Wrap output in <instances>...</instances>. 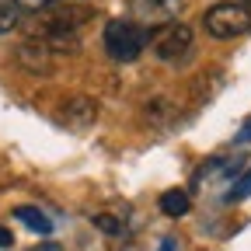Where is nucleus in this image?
I'll list each match as a JSON object with an SVG mask.
<instances>
[{"mask_svg":"<svg viewBox=\"0 0 251 251\" xmlns=\"http://www.w3.org/2000/svg\"><path fill=\"white\" fill-rule=\"evenodd\" d=\"M206 31L213 39H241L251 31V11L244 4H234V0H224V4H213L202 18Z\"/></svg>","mask_w":251,"mask_h":251,"instance_id":"obj_1","label":"nucleus"},{"mask_svg":"<svg viewBox=\"0 0 251 251\" xmlns=\"http://www.w3.org/2000/svg\"><path fill=\"white\" fill-rule=\"evenodd\" d=\"M143 46H147V31H143L140 25L122 21V18H115V21L105 25V49H108L112 59L133 63V59L143 52Z\"/></svg>","mask_w":251,"mask_h":251,"instance_id":"obj_2","label":"nucleus"},{"mask_svg":"<svg viewBox=\"0 0 251 251\" xmlns=\"http://www.w3.org/2000/svg\"><path fill=\"white\" fill-rule=\"evenodd\" d=\"M153 52L161 56L164 63H181L188 59V52H192V31H188V25H168L153 35Z\"/></svg>","mask_w":251,"mask_h":251,"instance_id":"obj_3","label":"nucleus"},{"mask_svg":"<svg viewBox=\"0 0 251 251\" xmlns=\"http://www.w3.org/2000/svg\"><path fill=\"white\" fill-rule=\"evenodd\" d=\"M94 119H98V101L87 98V94H77L59 108V122L70 126V129H87V126H94Z\"/></svg>","mask_w":251,"mask_h":251,"instance_id":"obj_4","label":"nucleus"},{"mask_svg":"<svg viewBox=\"0 0 251 251\" xmlns=\"http://www.w3.org/2000/svg\"><path fill=\"white\" fill-rule=\"evenodd\" d=\"M18 59H21V67H25L28 74H52V63H56L52 49H49L42 39L21 42V46H18Z\"/></svg>","mask_w":251,"mask_h":251,"instance_id":"obj_5","label":"nucleus"},{"mask_svg":"<svg viewBox=\"0 0 251 251\" xmlns=\"http://www.w3.org/2000/svg\"><path fill=\"white\" fill-rule=\"evenodd\" d=\"M14 216L21 220V224L28 227V230H35V234H49L52 230V224H49V216L42 213V209H35V206H21V209H14Z\"/></svg>","mask_w":251,"mask_h":251,"instance_id":"obj_6","label":"nucleus"},{"mask_svg":"<svg viewBox=\"0 0 251 251\" xmlns=\"http://www.w3.org/2000/svg\"><path fill=\"white\" fill-rule=\"evenodd\" d=\"M161 209H164V216H185L192 209V199H188V192H181V188H168L161 196Z\"/></svg>","mask_w":251,"mask_h":251,"instance_id":"obj_7","label":"nucleus"},{"mask_svg":"<svg viewBox=\"0 0 251 251\" xmlns=\"http://www.w3.org/2000/svg\"><path fill=\"white\" fill-rule=\"evenodd\" d=\"M18 21H21V7L14 4V0H0V35L14 31Z\"/></svg>","mask_w":251,"mask_h":251,"instance_id":"obj_8","label":"nucleus"},{"mask_svg":"<svg viewBox=\"0 0 251 251\" xmlns=\"http://www.w3.org/2000/svg\"><path fill=\"white\" fill-rule=\"evenodd\" d=\"M248 196H251V171L241 178V185L230 188V199H248Z\"/></svg>","mask_w":251,"mask_h":251,"instance_id":"obj_9","label":"nucleus"},{"mask_svg":"<svg viewBox=\"0 0 251 251\" xmlns=\"http://www.w3.org/2000/svg\"><path fill=\"white\" fill-rule=\"evenodd\" d=\"M18 7H28V11H46V7H56L59 0H14Z\"/></svg>","mask_w":251,"mask_h":251,"instance_id":"obj_10","label":"nucleus"},{"mask_svg":"<svg viewBox=\"0 0 251 251\" xmlns=\"http://www.w3.org/2000/svg\"><path fill=\"white\" fill-rule=\"evenodd\" d=\"M94 224H98L101 230H108V234H115V230H119V224H115L112 216H94Z\"/></svg>","mask_w":251,"mask_h":251,"instance_id":"obj_11","label":"nucleus"},{"mask_svg":"<svg viewBox=\"0 0 251 251\" xmlns=\"http://www.w3.org/2000/svg\"><path fill=\"white\" fill-rule=\"evenodd\" d=\"M140 4H143V7H175L178 0H140Z\"/></svg>","mask_w":251,"mask_h":251,"instance_id":"obj_12","label":"nucleus"},{"mask_svg":"<svg viewBox=\"0 0 251 251\" xmlns=\"http://www.w3.org/2000/svg\"><path fill=\"white\" fill-rule=\"evenodd\" d=\"M31 251H63L56 241H42V244H35V248H31Z\"/></svg>","mask_w":251,"mask_h":251,"instance_id":"obj_13","label":"nucleus"},{"mask_svg":"<svg viewBox=\"0 0 251 251\" xmlns=\"http://www.w3.org/2000/svg\"><path fill=\"white\" fill-rule=\"evenodd\" d=\"M248 140H251V119L244 122V129L237 133V143H248Z\"/></svg>","mask_w":251,"mask_h":251,"instance_id":"obj_14","label":"nucleus"},{"mask_svg":"<svg viewBox=\"0 0 251 251\" xmlns=\"http://www.w3.org/2000/svg\"><path fill=\"white\" fill-rule=\"evenodd\" d=\"M0 248H11V230L0 227Z\"/></svg>","mask_w":251,"mask_h":251,"instance_id":"obj_15","label":"nucleus"},{"mask_svg":"<svg viewBox=\"0 0 251 251\" xmlns=\"http://www.w3.org/2000/svg\"><path fill=\"white\" fill-rule=\"evenodd\" d=\"M161 251H175V241H171V237H164V241H161Z\"/></svg>","mask_w":251,"mask_h":251,"instance_id":"obj_16","label":"nucleus"},{"mask_svg":"<svg viewBox=\"0 0 251 251\" xmlns=\"http://www.w3.org/2000/svg\"><path fill=\"white\" fill-rule=\"evenodd\" d=\"M241 4H244V7H248V11H251V0H241Z\"/></svg>","mask_w":251,"mask_h":251,"instance_id":"obj_17","label":"nucleus"}]
</instances>
